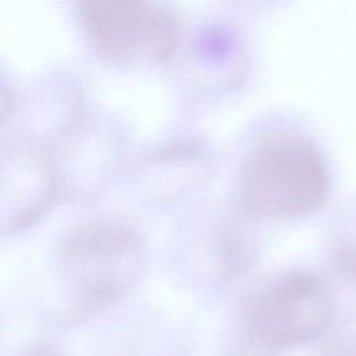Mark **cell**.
<instances>
[{"instance_id":"cell-1","label":"cell","mask_w":356,"mask_h":356,"mask_svg":"<svg viewBox=\"0 0 356 356\" xmlns=\"http://www.w3.org/2000/svg\"><path fill=\"white\" fill-rule=\"evenodd\" d=\"M330 192L325 160L307 138L280 132L249 154L239 178L242 207L263 217H300L317 210Z\"/></svg>"},{"instance_id":"cell-2","label":"cell","mask_w":356,"mask_h":356,"mask_svg":"<svg viewBox=\"0 0 356 356\" xmlns=\"http://www.w3.org/2000/svg\"><path fill=\"white\" fill-rule=\"evenodd\" d=\"M145 266V246L129 227L88 221L72 228L57 252V270L75 314H90L122 298Z\"/></svg>"},{"instance_id":"cell-3","label":"cell","mask_w":356,"mask_h":356,"mask_svg":"<svg viewBox=\"0 0 356 356\" xmlns=\"http://www.w3.org/2000/svg\"><path fill=\"white\" fill-rule=\"evenodd\" d=\"M95 46L118 63L174 61L182 31L171 11L152 0H79Z\"/></svg>"},{"instance_id":"cell-4","label":"cell","mask_w":356,"mask_h":356,"mask_svg":"<svg viewBox=\"0 0 356 356\" xmlns=\"http://www.w3.org/2000/svg\"><path fill=\"white\" fill-rule=\"evenodd\" d=\"M334 303L325 284L314 274L295 271L263 286L246 310L249 335L271 349L306 343L325 331Z\"/></svg>"},{"instance_id":"cell-5","label":"cell","mask_w":356,"mask_h":356,"mask_svg":"<svg viewBox=\"0 0 356 356\" xmlns=\"http://www.w3.org/2000/svg\"><path fill=\"white\" fill-rule=\"evenodd\" d=\"M186 50L188 53L178 50L174 60H179L191 89L206 93L229 92L243 79V42L232 26L222 22L202 26L193 33Z\"/></svg>"},{"instance_id":"cell-6","label":"cell","mask_w":356,"mask_h":356,"mask_svg":"<svg viewBox=\"0 0 356 356\" xmlns=\"http://www.w3.org/2000/svg\"><path fill=\"white\" fill-rule=\"evenodd\" d=\"M60 196L51 161L0 163V234L33 225Z\"/></svg>"},{"instance_id":"cell-7","label":"cell","mask_w":356,"mask_h":356,"mask_svg":"<svg viewBox=\"0 0 356 356\" xmlns=\"http://www.w3.org/2000/svg\"><path fill=\"white\" fill-rule=\"evenodd\" d=\"M235 4L245 8H263L271 6L280 0H232Z\"/></svg>"},{"instance_id":"cell-8","label":"cell","mask_w":356,"mask_h":356,"mask_svg":"<svg viewBox=\"0 0 356 356\" xmlns=\"http://www.w3.org/2000/svg\"><path fill=\"white\" fill-rule=\"evenodd\" d=\"M8 107H10V99L4 93V90H3V88L0 85V121L7 115Z\"/></svg>"},{"instance_id":"cell-9","label":"cell","mask_w":356,"mask_h":356,"mask_svg":"<svg viewBox=\"0 0 356 356\" xmlns=\"http://www.w3.org/2000/svg\"><path fill=\"white\" fill-rule=\"evenodd\" d=\"M24 356H58L56 352L53 350H49V349H40V350H33V352H29Z\"/></svg>"}]
</instances>
